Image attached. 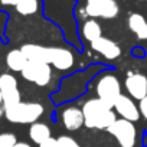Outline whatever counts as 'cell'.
I'll return each mask as SVG.
<instances>
[{"mask_svg": "<svg viewBox=\"0 0 147 147\" xmlns=\"http://www.w3.org/2000/svg\"><path fill=\"white\" fill-rule=\"evenodd\" d=\"M81 110L84 114V125H87L88 128L104 130L117 120L113 107L101 101L98 97L88 100Z\"/></svg>", "mask_w": 147, "mask_h": 147, "instance_id": "6da1fadb", "label": "cell"}, {"mask_svg": "<svg viewBox=\"0 0 147 147\" xmlns=\"http://www.w3.org/2000/svg\"><path fill=\"white\" fill-rule=\"evenodd\" d=\"M5 108V117L13 124H33L43 114V105L39 102H18Z\"/></svg>", "mask_w": 147, "mask_h": 147, "instance_id": "7a4b0ae2", "label": "cell"}, {"mask_svg": "<svg viewBox=\"0 0 147 147\" xmlns=\"http://www.w3.org/2000/svg\"><path fill=\"white\" fill-rule=\"evenodd\" d=\"M20 74L26 81L38 87H46L52 81V66L43 62H28Z\"/></svg>", "mask_w": 147, "mask_h": 147, "instance_id": "3957f363", "label": "cell"}, {"mask_svg": "<svg viewBox=\"0 0 147 147\" xmlns=\"http://www.w3.org/2000/svg\"><path fill=\"white\" fill-rule=\"evenodd\" d=\"M97 95L101 101L114 108L115 101L121 95V84L115 75H104L97 82Z\"/></svg>", "mask_w": 147, "mask_h": 147, "instance_id": "277c9868", "label": "cell"}, {"mask_svg": "<svg viewBox=\"0 0 147 147\" xmlns=\"http://www.w3.org/2000/svg\"><path fill=\"white\" fill-rule=\"evenodd\" d=\"M108 133L118 141L120 147H134L136 144V125L124 118L115 120L108 128Z\"/></svg>", "mask_w": 147, "mask_h": 147, "instance_id": "5b68a950", "label": "cell"}, {"mask_svg": "<svg viewBox=\"0 0 147 147\" xmlns=\"http://www.w3.org/2000/svg\"><path fill=\"white\" fill-rule=\"evenodd\" d=\"M120 7L115 0H87L85 13L97 19H114L118 16Z\"/></svg>", "mask_w": 147, "mask_h": 147, "instance_id": "8992f818", "label": "cell"}, {"mask_svg": "<svg viewBox=\"0 0 147 147\" xmlns=\"http://www.w3.org/2000/svg\"><path fill=\"white\" fill-rule=\"evenodd\" d=\"M0 92L3 97V107H10L20 102V91L18 87V80L12 74L0 75Z\"/></svg>", "mask_w": 147, "mask_h": 147, "instance_id": "52a82bcc", "label": "cell"}, {"mask_svg": "<svg viewBox=\"0 0 147 147\" xmlns=\"http://www.w3.org/2000/svg\"><path fill=\"white\" fill-rule=\"evenodd\" d=\"M75 63V56L66 48H49V65L59 71H68Z\"/></svg>", "mask_w": 147, "mask_h": 147, "instance_id": "ba28073f", "label": "cell"}, {"mask_svg": "<svg viewBox=\"0 0 147 147\" xmlns=\"http://www.w3.org/2000/svg\"><path fill=\"white\" fill-rule=\"evenodd\" d=\"M125 90L134 100H143L147 95V78L143 74L130 72L125 78Z\"/></svg>", "mask_w": 147, "mask_h": 147, "instance_id": "9c48e42d", "label": "cell"}, {"mask_svg": "<svg viewBox=\"0 0 147 147\" xmlns=\"http://www.w3.org/2000/svg\"><path fill=\"white\" fill-rule=\"evenodd\" d=\"M114 110H115L117 114L121 115V118L128 120V121H131V123L137 121V120L140 118V115H141V114H140V110H138V107L134 104V101H133L130 97L123 95V94H121V95L118 97V100L115 101Z\"/></svg>", "mask_w": 147, "mask_h": 147, "instance_id": "30bf717a", "label": "cell"}, {"mask_svg": "<svg viewBox=\"0 0 147 147\" xmlns=\"http://www.w3.org/2000/svg\"><path fill=\"white\" fill-rule=\"evenodd\" d=\"M91 48H92V51H95L97 53L102 55L105 59H110V61H114V59L120 58V55H121V48L114 40L104 38V36L91 42Z\"/></svg>", "mask_w": 147, "mask_h": 147, "instance_id": "8fae6325", "label": "cell"}, {"mask_svg": "<svg viewBox=\"0 0 147 147\" xmlns=\"http://www.w3.org/2000/svg\"><path fill=\"white\" fill-rule=\"evenodd\" d=\"M62 124L66 130L75 131L84 125V114L82 110L77 107H68L62 111Z\"/></svg>", "mask_w": 147, "mask_h": 147, "instance_id": "7c38bea8", "label": "cell"}, {"mask_svg": "<svg viewBox=\"0 0 147 147\" xmlns=\"http://www.w3.org/2000/svg\"><path fill=\"white\" fill-rule=\"evenodd\" d=\"M20 49L29 62L49 63V48L42 46V45H36V43H25Z\"/></svg>", "mask_w": 147, "mask_h": 147, "instance_id": "4fadbf2b", "label": "cell"}, {"mask_svg": "<svg viewBox=\"0 0 147 147\" xmlns=\"http://www.w3.org/2000/svg\"><path fill=\"white\" fill-rule=\"evenodd\" d=\"M128 29L140 40H146L147 39V20L144 19L143 15H140V13H131L128 16Z\"/></svg>", "mask_w": 147, "mask_h": 147, "instance_id": "5bb4252c", "label": "cell"}, {"mask_svg": "<svg viewBox=\"0 0 147 147\" xmlns=\"http://www.w3.org/2000/svg\"><path fill=\"white\" fill-rule=\"evenodd\" d=\"M29 137H30V140H32L33 143H36V144L39 146L40 143H43V141H46L48 138L52 137V136H51V128H49L48 124L36 121V123L30 124Z\"/></svg>", "mask_w": 147, "mask_h": 147, "instance_id": "9a60e30c", "label": "cell"}, {"mask_svg": "<svg viewBox=\"0 0 147 147\" xmlns=\"http://www.w3.org/2000/svg\"><path fill=\"white\" fill-rule=\"evenodd\" d=\"M28 62L29 61L26 59V56L22 52V49H12L6 55V63H7L9 69H12L15 72H22Z\"/></svg>", "mask_w": 147, "mask_h": 147, "instance_id": "2e32d148", "label": "cell"}, {"mask_svg": "<svg viewBox=\"0 0 147 147\" xmlns=\"http://www.w3.org/2000/svg\"><path fill=\"white\" fill-rule=\"evenodd\" d=\"M81 32H82L84 39L88 40L90 43L102 36V29H101V26H100V23L97 20H87V22H84Z\"/></svg>", "mask_w": 147, "mask_h": 147, "instance_id": "e0dca14e", "label": "cell"}, {"mask_svg": "<svg viewBox=\"0 0 147 147\" xmlns=\"http://www.w3.org/2000/svg\"><path fill=\"white\" fill-rule=\"evenodd\" d=\"M15 7L18 13L23 16H30L39 10V0H19V3Z\"/></svg>", "mask_w": 147, "mask_h": 147, "instance_id": "ac0fdd59", "label": "cell"}, {"mask_svg": "<svg viewBox=\"0 0 147 147\" xmlns=\"http://www.w3.org/2000/svg\"><path fill=\"white\" fill-rule=\"evenodd\" d=\"M18 143L16 136L13 133H2L0 134V147H13Z\"/></svg>", "mask_w": 147, "mask_h": 147, "instance_id": "d6986e66", "label": "cell"}, {"mask_svg": "<svg viewBox=\"0 0 147 147\" xmlns=\"http://www.w3.org/2000/svg\"><path fill=\"white\" fill-rule=\"evenodd\" d=\"M58 144H59V147H81L75 140H74L72 137H69V136H61L58 138Z\"/></svg>", "mask_w": 147, "mask_h": 147, "instance_id": "ffe728a7", "label": "cell"}, {"mask_svg": "<svg viewBox=\"0 0 147 147\" xmlns=\"http://www.w3.org/2000/svg\"><path fill=\"white\" fill-rule=\"evenodd\" d=\"M138 110H140V114L147 120V95L143 98V100H140V104H138Z\"/></svg>", "mask_w": 147, "mask_h": 147, "instance_id": "44dd1931", "label": "cell"}, {"mask_svg": "<svg viewBox=\"0 0 147 147\" xmlns=\"http://www.w3.org/2000/svg\"><path fill=\"white\" fill-rule=\"evenodd\" d=\"M39 147H59V144H58V138L55 140L53 137H51V138H48L46 141L40 143Z\"/></svg>", "mask_w": 147, "mask_h": 147, "instance_id": "7402d4cb", "label": "cell"}, {"mask_svg": "<svg viewBox=\"0 0 147 147\" xmlns=\"http://www.w3.org/2000/svg\"><path fill=\"white\" fill-rule=\"evenodd\" d=\"M0 2L5 6H16L19 3V0H0Z\"/></svg>", "mask_w": 147, "mask_h": 147, "instance_id": "603a6c76", "label": "cell"}, {"mask_svg": "<svg viewBox=\"0 0 147 147\" xmlns=\"http://www.w3.org/2000/svg\"><path fill=\"white\" fill-rule=\"evenodd\" d=\"M13 147H32L30 144H28V143H25V141H18Z\"/></svg>", "mask_w": 147, "mask_h": 147, "instance_id": "cb8c5ba5", "label": "cell"}, {"mask_svg": "<svg viewBox=\"0 0 147 147\" xmlns=\"http://www.w3.org/2000/svg\"><path fill=\"white\" fill-rule=\"evenodd\" d=\"M5 115V108H2V107H0V118H2Z\"/></svg>", "mask_w": 147, "mask_h": 147, "instance_id": "d4e9b609", "label": "cell"}, {"mask_svg": "<svg viewBox=\"0 0 147 147\" xmlns=\"http://www.w3.org/2000/svg\"><path fill=\"white\" fill-rule=\"evenodd\" d=\"M2 104H3V97H2V92H0V107H2Z\"/></svg>", "mask_w": 147, "mask_h": 147, "instance_id": "484cf974", "label": "cell"}]
</instances>
